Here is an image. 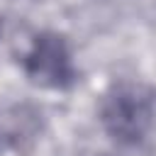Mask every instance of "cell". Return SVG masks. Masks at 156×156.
I'll use <instances>...</instances> for the list:
<instances>
[{
	"label": "cell",
	"instance_id": "obj_1",
	"mask_svg": "<svg viewBox=\"0 0 156 156\" xmlns=\"http://www.w3.org/2000/svg\"><path fill=\"white\" fill-rule=\"evenodd\" d=\"M100 122L117 144H139L154 122V93L144 83H115L100 102Z\"/></svg>",
	"mask_w": 156,
	"mask_h": 156
},
{
	"label": "cell",
	"instance_id": "obj_2",
	"mask_svg": "<svg viewBox=\"0 0 156 156\" xmlns=\"http://www.w3.org/2000/svg\"><path fill=\"white\" fill-rule=\"evenodd\" d=\"M24 71L34 85L49 90H68L76 80V66L66 39L56 32L37 34L32 49L24 56Z\"/></svg>",
	"mask_w": 156,
	"mask_h": 156
}]
</instances>
